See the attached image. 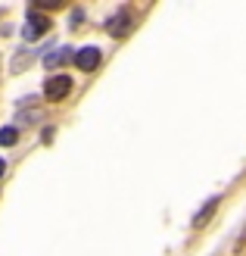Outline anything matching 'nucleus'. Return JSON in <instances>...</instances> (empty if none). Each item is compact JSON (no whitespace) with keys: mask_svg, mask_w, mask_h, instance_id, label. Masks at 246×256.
I'll return each mask as SVG.
<instances>
[{"mask_svg":"<svg viewBox=\"0 0 246 256\" xmlns=\"http://www.w3.org/2000/svg\"><path fill=\"white\" fill-rule=\"evenodd\" d=\"M218 203H222V197H209V200H206V206H203L197 216H193V228H203L206 222H209V219H212V212L218 210Z\"/></svg>","mask_w":246,"mask_h":256,"instance_id":"5","label":"nucleus"},{"mask_svg":"<svg viewBox=\"0 0 246 256\" xmlns=\"http://www.w3.org/2000/svg\"><path fill=\"white\" fill-rule=\"evenodd\" d=\"M47 28H50V19L44 16V12L31 10V12H28V19H25V28H22V34H25V41H34V38H41Z\"/></svg>","mask_w":246,"mask_h":256,"instance_id":"2","label":"nucleus"},{"mask_svg":"<svg viewBox=\"0 0 246 256\" xmlns=\"http://www.w3.org/2000/svg\"><path fill=\"white\" fill-rule=\"evenodd\" d=\"M72 94V75H50L44 84V97L47 100H66Z\"/></svg>","mask_w":246,"mask_h":256,"instance_id":"1","label":"nucleus"},{"mask_svg":"<svg viewBox=\"0 0 246 256\" xmlns=\"http://www.w3.org/2000/svg\"><path fill=\"white\" fill-rule=\"evenodd\" d=\"M106 32H109L112 38H125L128 32H131V12H128V10L112 12V16L106 19Z\"/></svg>","mask_w":246,"mask_h":256,"instance_id":"3","label":"nucleus"},{"mask_svg":"<svg viewBox=\"0 0 246 256\" xmlns=\"http://www.w3.org/2000/svg\"><path fill=\"white\" fill-rule=\"evenodd\" d=\"M100 60H103V50L100 47H81L78 54H75V66H78L81 72H94L100 66Z\"/></svg>","mask_w":246,"mask_h":256,"instance_id":"4","label":"nucleus"},{"mask_svg":"<svg viewBox=\"0 0 246 256\" xmlns=\"http://www.w3.org/2000/svg\"><path fill=\"white\" fill-rule=\"evenodd\" d=\"M3 172H6V162H3V160H0V178H3Z\"/></svg>","mask_w":246,"mask_h":256,"instance_id":"8","label":"nucleus"},{"mask_svg":"<svg viewBox=\"0 0 246 256\" xmlns=\"http://www.w3.org/2000/svg\"><path fill=\"white\" fill-rule=\"evenodd\" d=\"M19 140V132L16 128H0V147H12Z\"/></svg>","mask_w":246,"mask_h":256,"instance_id":"7","label":"nucleus"},{"mask_svg":"<svg viewBox=\"0 0 246 256\" xmlns=\"http://www.w3.org/2000/svg\"><path fill=\"white\" fill-rule=\"evenodd\" d=\"M69 56H72L69 50H56V54H47L44 62H47V69H53V66H62V62H66Z\"/></svg>","mask_w":246,"mask_h":256,"instance_id":"6","label":"nucleus"}]
</instances>
